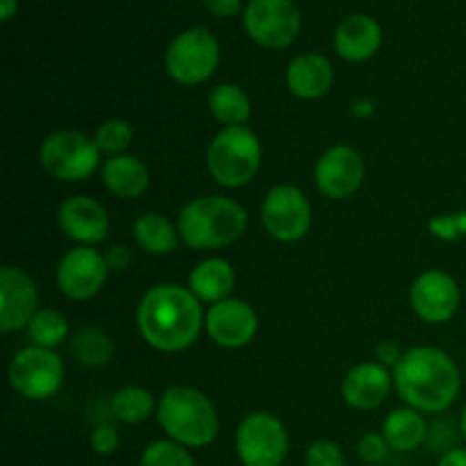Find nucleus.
Instances as JSON below:
<instances>
[{"label": "nucleus", "mask_w": 466, "mask_h": 466, "mask_svg": "<svg viewBox=\"0 0 466 466\" xmlns=\"http://www.w3.org/2000/svg\"><path fill=\"white\" fill-rule=\"evenodd\" d=\"M364 176H367L364 157L360 150L346 144L323 150L314 167V182L319 191L332 200H344L358 194L360 187L364 185Z\"/></svg>", "instance_id": "ddd939ff"}, {"label": "nucleus", "mask_w": 466, "mask_h": 466, "mask_svg": "<svg viewBox=\"0 0 466 466\" xmlns=\"http://www.w3.org/2000/svg\"><path fill=\"white\" fill-rule=\"evenodd\" d=\"M107 259L94 246H76L62 255L55 271L57 289L71 300H89L105 287Z\"/></svg>", "instance_id": "f8f14e48"}, {"label": "nucleus", "mask_w": 466, "mask_h": 466, "mask_svg": "<svg viewBox=\"0 0 466 466\" xmlns=\"http://www.w3.org/2000/svg\"><path fill=\"white\" fill-rule=\"evenodd\" d=\"M57 226L66 239L80 246H96L109 235V214L91 196H71L59 205Z\"/></svg>", "instance_id": "f3484780"}, {"label": "nucleus", "mask_w": 466, "mask_h": 466, "mask_svg": "<svg viewBox=\"0 0 466 466\" xmlns=\"http://www.w3.org/2000/svg\"><path fill=\"white\" fill-rule=\"evenodd\" d=\"M16 12H18V0H0V18H3L5 23L12 21Z\"/></svg>", "instance_id": "58836bf2"}, {"label": "nucleus", "mask_w": 466, "mask_h": 466, "mask_svg": "<svg viewBox=\"0 0 466 466\" xmlns=\"http://www.w3.org/2000/svg\"><path fill=\"white\" fill-rule=\"evenodd\" d=\"M103 153L91 137L77 130H55L39 148V162L50 177L59 182H85L94 176Z\"/></svg>", "instance_id": "423d86ee"}, {"label": "nucleus", "mask_w": 466, "mask_h": 466, "mask_svg": "<svg viewBox=\"0 0 466 466\" xmlns=\"http://www.w3.org/2000/svg\"><path fill=\"white\" fill-rule=\"evenodd\" d=\"M287 89L300 100H319L332 89L335 68L321 53H303L291 59L285 73Z\"/></svg>", "instance_id": "aec40b11"}, {"label": "nucleus", "mask_w": 466, "mask_h": 466, "mask_svg": "<svg viewBox=\"0 0 466 466\" xmlns=\"http://www.w3.org/2000/svg\"><path fill=\"white\" fill-rule=\"evenodd\" d=\"M100 177L109 194L126 200L139 198L150 187V171L146 162L127 153L105 159L100 167Z\"/></svg>", "instance_id": "412c9836"}, {"label": "nucleus", "mask_w": 466, "mask_h": 466, "mask_svg": "<svg viewBox=\"0 0 466 466\" xmlns=\"http://www.w3.org/2000/svg\"><path fill=\"white\" fill-rule=\"evenodd\" d=\"M258 328L259 319L253 305L232 296L221 303L209 305L205 312V332L221 349H246L258 335Z\"/></svg>", "instance_id": "dca6fc26"}, {"label": "nucleus", "mask_w": 466, "mask_h": 466, "mask_svg": "<svg viewBox=\"0 0 466 466\" xmlns=\"http://www.w3.org/2000/svg\"><path fill=\"white\" fill-rule=\"evenodd\" d=\"M137 330L150 349L159 353H182L191 349L205 330V312L189 287L162 282L141 296Z\"/></svg>", "instance_id": "f257e3e1"}, {"label": "nucleus", "mask_w": 466, "mask_h": 466, "mask_svg": "<svg viewBox=\"0 0 466 466\" xmlns=\"http://www.w3.org/2000/svg\"><path fill=\"white\" fill-rule=\"evenodd\" d=\"M139 466H196L189 449L173 440H157L144 449Z\"/></svg>", "instance_id": "c756f323"}, {"label": "nucleus", "mask_w": 466, "mask_h": 466, "mask_svg": "<svg viewBox=\"0 0 466 466\" xmlns=\"http://www.w3.org/2000/svg\"><path fill=\"white\" fill-rule=\"evenodd\" d=\"M157 423L168 440L187 449H205L218 435V412L196 387L173 385L159 396Z\"/></svg>", "instance_id": "20e7f679"}, {"label": "nucleus", "mask_w": 466, "mask_h": 466, "mask_svg": "<svg viewBox=\"0 0 466 466\" xmlns=\"http://www.w3.org/2000/svg\"><path fill=\"white\" fill-rule=\"evenodd\" d=\"M62 358L55 350L41 346H25L12 358L7 378L18 396L30 400H46L57 394L64 385Z\"/></svg>", "instance_id": "1a4fd4ad"}, {"label": "nucleus", "mask_w": 466, "mask_h": 466, "mask_svg": "<svg viewBox=\"0 0 466 466\" xmlns=\"http://www.w3.org/2000/svg\"><path fill=\"white\" fill-rule=\"evenodd\" d=\"M132 137H135V132H132V126L126 118H109V121L100 123L94 141L100 153L107 155V157H118V155L127 153Z\"/></svg>", "instance_id": "c85d7f7f"}, {"label": "nucleus", "mask_w": 466, "mask_h": 466, "mask_svg": "<svg viewBox=\"0 0 466 466\" xmlns=\"http://www.w3.org/2000/svg\"><path fill=\"white\" fill-rule=\"evenodd\" d=\"M428 423L423 419V412L419 410L405 408L391 410L387 414L385 423H382V435H385L387 444L396 453H412L417 451L423 441L428 440Z\"/></svg>", "instance_id": "5701e85b"}, {"label": "nucleus", "mask_w": 466, "mask_h": 466, "mask_svg": "<svg viewBox=\"0 0 466 466\" xmlns=\"http://www.w3.org/2000/svg\"><path fill=\"white\" fill-rule=\"evenodd\" d=\"M176 226L185 246L194 250H217L244 237L248 212L228 196H200L180 209Z\"/></svg>", "instance_id": "7ed1b4c3"}, {"label": "nucleus", "mask_w": 466, "mask_h": 466, "mask_svg": "<svg viewBox=\"0 0 466 466\" xmlns=\"http://www.w3.org/2000/svg\"><path fill=\"white\" fill-rule=\"evenodd\" d=\"M262 167V144L250 127H223L208 148V171L226 189L246 187Z\"/></svg>", "instance_id": "39448f33"}, {"label": "nucleus", "mask_w": 466, "mask_h": 466, "mask_svg": "<svg viewBox=\"0 0 466 466\" xmlns=\"http://www.w3.org/2000/svg\"><path fill=\"white\" fill-rule=\"evenodd\" d=\"M208 107L209 114L226 127L246 126L250 112H253L248 94L239 85H232V82H223L217 89H212L208 98Z\"/></svg>", "instance_id": "393cba45"}, {"label": "nucleus", "mask_w": 466, "mask_h": 466, "mask_svg": "<svg viewBox=\"0 0 466 466\" xmlns=\"http://www.w3.org/2000/svg\"><path fill=\"white\" fill-rule=\"evenodd\" d=\"M264 230L280 244H296L312 228V205L294 185H278L267 191L259 208Z\"/></svg>", "instance_id": "9d476101"}, {"label": "nucleus", "mask_w": 466, "mask_h": 466, "mask_svg": "<svg viewBox=\"0 0 466 466\" xmlns=\"http://www.w3.org/2000/svg\"><path fill=\"white\" fill-rule=\"evenodd\" d=\"M244 27L262 48L282 50L299 36L300 12L294 0H250L244 7Z\"/></svg>", "instance_id": "9b49d317"}, {"label": "nucleus", "mask_w": 466, "mask_h": 466, "mask_svg": "<svg viewBox=\"0 0 466 466\" xmlns=\"http://www.w3.org/2000/svg\"><path fill=\"white\" fill-rule=\"evenodd\" d=\"M435 232L444 239H453V237H460L466 232V214H451V217H441L440 221L432 223Z\"/></svg>", "instance_id": "72a5a7b5"}, {"label": "nucleus", "mask_w": 466, "mask_h": 466, "mask_svg": "<svg viewBox=\"0 0 466 466\" xmlns=\"http://www.w3.org/2000/svg\"><path fill=\"white\" fill-rule=\"evenodd\" d=\"M390 444H387L382 432H367L358 441V455L364 464H382L390 455Z\"/></svg>", "instance_id": "2f4dec72"}, {"label": "nucleus", "mask_w": 466, "mask_h": 466, "mask_svg": "<svg viewBox=\"0 0 466 466\" xmlns=\"http://www.w3.org/2000/svg\"><path fill=\"white\" fill-rule=\"evenodd\" d=\"M105 259H107V267L109 271H126L127 267L132 264V253L127 246L123 244H114L105 250Z\"/></svg>", "instance_id": "f704fd0d"}, {"label": "nucleus", "mask_w": 466, "mask_h": 466, "mask_svg": "<svg viewBox=\"0 0 466 466\" xmlns=\"http://www.w3.org/2000/svg\"><path fill=\"white\" fill-rule=\"evenodd\" d=\"M400 358H403V350L399 349V344L396 341H380V344H376V362H380L382 367L387 369H394L396 364L400 362Z\"/></svg>", "instance_id": "c9c22d12"}, {"label": "nucleus", "mask_w": 466, "mask_h": 466, "mask_svg": "<svg viewBox=\"0 0 466 466\" xmlns=\"http://www.w3.org/2000/svg\"><path fill=\"white\" fill-rule=\"evenodd\" d=\"M241 466H282L289 453V435L276 414L250 412L241 419L235 435Z\"/></svg>", "instance_id": "6e6552de"}, {"label": "nucleus", "mask_w": 466, "mask_h": 466, "mask_svg": "<svg viewBox=\"0 0 466 466\" xmlns=\"http://www.w3.org/2000/svg\"><path fill=\"white\" fill-rule=\"evenodd\" d=\"M364 466H382V464H364Z\"/></svg>", "instance_id": "a19ab883"}, {"label": "nucleus", "mask_w": 466, "mask_h": 466, "mask_svg": "<svg viewBox=\"0 0 466 466\" xmlns=\"http://www.w3.org/2000/svg\"><path fill=\"white\" fill-rule=\"evenodd\" d=\"M460 300H462V291H460L458 280L441 268L423 271L410 289L414 314L432 326L449 323L458 314Z\"/></svg>", "instance_id": "4468645a"}, {"label": "nucleus", "mask_w": 466, "mask_h": 466, "mask_svg": "<svg viewBox=\"0 0 466 466\" xmlns=\"http://www.w3.org/2000/svg\"><path fill=\"white\" fill-rule=\"evenodd\" d=\"M27 337H30L32 346H41V349L55 350L59 344L68 339V321L62 312L53 308H41L25 328Z\"/></svg>", "instance_id": "bb28decb"}, {"label": "nucleus", "mask_w": 466, "mask_h": 466, "mask_svg": "<svg viewBox=\"0 0 466 466\" xmlns=\"http://www.w3.org/2000/svg\"><path fill=\"white\" fill-rule=\"evenodd\" d=\"M382 46V27L369 14H350L337 25L335 50L341 59L360 64L371 59Z\"/></svg>", "instance_id": "6ab92c4d"}, {"label": "nucleus", "mask_w": 466, "mask_h": 466, "mask_svg": "<svg viewBox=\"0 0 466 466\" xmlns=\"http://www.w3.org/2000/svg\"><path fill=\"white\" fill-rule=\"evenodd\" d=\"M437 466H466V449H449L440 458Z\"/></svg>", "instance_id": "4c0bfd02"}, {"label": "nucleus", "mask_w": 466, "mask_h": 466, "mask_svg": "<svg viewBox=\"0 0 466 466\" xmlns=\"http://www.w3.org/2000/svg\"><path fill=\"white\" fill-rule=\"evenodd\" d=\"M121 446V435L114 426H98L94 432H91V449L98 455H114Z\"/></svg>", "instance_id": "473e14b6"}, {"label": "nucleus", "mask_w": 466, "mask_h": 466, "mask_svg": "<svg viewBox=\"0 0 466 466\" xmlns=\"http://www.w3.org/2000/svg\"><path fill=\"white\" fill-rule=\"evenodd\" d=\"M221 62V46L208 27L180 32L168 44L164 66L168 77L182 86H198L214 76Z\"/></svg>", "instance_id": "0eeeda50"}, {"label": "nucleus", "mask_w": 466, "mask_h": 466, "mask_svg": "<svg viewBox=\"0 0 466 466\" xmlns=\"http://www.w3.org/2000/svg\"><path fill=\"white\" fill-rule=\"evenodd\" d=\"M305 466H346L344 453L330 440H317L305 451Z\"/></svg>", "instance_id": "7c9ffc66"}, {"label": "nucleus", "mask_w": 466, "mask_h": 466, "mask_svg": "<svg viewBox=\"0 0 466 466\" xmlns=\"http://www.w3.org/2000/svg\"><path fill=\"white\" fill-rule=\"evenodd\" d=\"M394 390L405 405L423 414L446 412L462 390L460 367L446 350L435 346H417L405 350L391 369Z\"/></svg>", "instance_id": "f03ea898"}, {"label": "nucleus", "mask_w": 466, "mask_h": 466, "mask_svg": "<svg viewBox=\"0 0 466 466\" xmlns=\"http://www.w3.org/2000/svg\"><path fill=\"white\" fill-rule=\"evenodd\" d=\"M394 376L380 362H360L341 380V399L353 410H376L390 396Z\"/></svg>", "instance_id": "a211bd4d"}, {"label": "nucleus", "mask_w": 466, "mask_h": 466, "mask_svg": "<svg viewBox=\"0 0 466 466\" xmlns=\"http://www.w3.org/2000/svg\"><path fill=\"white\" fill-rule=\"evenodd\" d=\"M71 353L82 367H105L112 360L114 344L98 328H85L73 335Z\"/></svg>", "instance_id": "cd10ccee"}, {"label": "nucleus", "mask_w": 466, "mask_h": 466, "mask_svg": "<svg viewBox=\"0 0 466 466\" xmlns=\"http://www.w3.org/2000/svg\"><path fill=\"white\" fill-rule=\"evenodd\" d=\"M203 5L218 18H230L241 12V0H203Z\"/></svg>", "instance_id": "e433bc0d"}, {"label": "nucleus", "mask_w": 466, "mask_h": 466, "mask_svg": "<svg viewBox=\"0 0 466 466\" xmlns=\"http://www.w3.org/2000/svg\"><path fill=\"white\" fill-rule=\"evenodd\" d=\"M137 246L150 255H171L180 244V232L164 214L144 212L132 223Z\"/></svg>", "instance_id": "b1692460"}, {"label": "nucleus", "mask_w": 466, "mask_h": 466, "mask_svg": "<svg viewBox=\"0 0 466 466\" xmlns=\"http://www.w3.org/2000/svg\"><path fill=\"white\" fill-rule=\"evenodd\" d=\"M460 431H462V435H464V440H466V405H464V410H462V419H460Z\"/></svg>", "instance_id": "ea45409f"}, {"label": "nucleus", "mask_w": 466, "mask_h": 466, "mask_svg": "<svg viewBox=\"0 0 466 466\" xmlns=\"http://www.w3.org/2000/svg\"><path fill=\"white\" fill-rule=\"evenodd\" d=\"M39 287L23 268L0 267V332L12 335L30 326L39 312Z\"/></svg>", "instance_id": "2eb2a0df"}, {"label": "nucleus", "mask_w": 466, "mask_h": 466, "mask_svg": "<svg viewBox=\"0 0 466 466\" xmlns=\"http://www.w3.org/2000/svg\"><path fill=\"white\" fill-rule=\"evenodd\" d=\"M109 410L114 417L127 426H139V423L148 421L153 414H157V400L148 390L137 385L121 387L116 394L109 400Z\"/></svg>", "instance_id": "a878e982"}, {"label": "nucleus", "mask_w": 466, "mask_h": 466, "mask_svg": "<svg viewBox=\"0 0 466 466\" xmlns=\"http://www.w3.org/2000/svg\"><path fill=\"white\" fill-rule=\"evenodd\" d=\"M237 285V271L228 259L208 258L196 264L189 273V289L200 303H221L230 299Z\"/></svg>", "instance_id": "4be33fe9"}]
</instances>
